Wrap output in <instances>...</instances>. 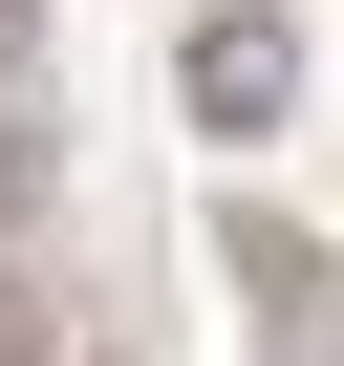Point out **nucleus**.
Masks as SVG:
<instances>
[{"mask_svg":"<svg viewBox=\"0 0 344 366\" xmlns=\"http://www.w3.org/2000/svg\"><path fill=\"white\" fill-rule=\"evenodd\" d=\"M22 172H44V44H22V0H0V216H22Z\"/></svg>","mask_w":344,"mask_h":366,"instance_id":"f03ea898","label":"nucleus"},{"mask_svg":"<svg viewBox=\"0 0 344 366\" xmlns=\"http://www.w3.org/2000/svg\"><path fill=\"white\" fill-rule=\"evenodd\" d=\"M172 108H194L216 151H258V129L301 108V22H280V0H194V44H172Z\"/></svg>","mask_w":344,"mask_h":366,"instance_id":"f257e3e1","label":"nucleus"},{"mask_svg":"<svg viewBox=\"0 0 344 366\" xmlns=\"http://www.w3.org/2000/svg\"><path fill=\"white\" fill-rule=\"evenodd\" d=\"M0 366H44V259H22V216H0Z\"/></svg>","mask_w":344,"mask_h":366,"instance_id":"7ed1b4c3","label":"nucleus"}]
</instances>
